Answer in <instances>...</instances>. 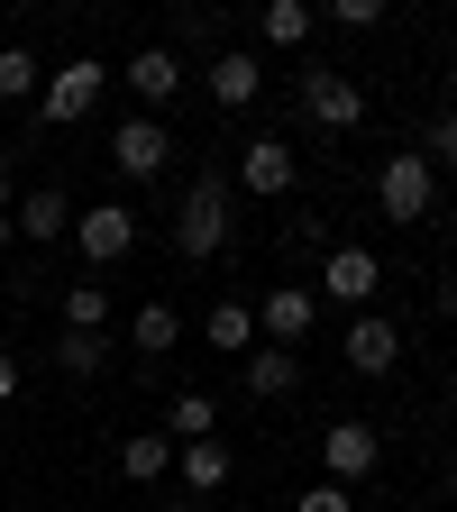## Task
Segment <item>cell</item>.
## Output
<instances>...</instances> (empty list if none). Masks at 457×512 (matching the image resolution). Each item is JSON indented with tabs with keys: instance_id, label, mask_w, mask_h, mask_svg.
Returning a JSON list of instances; mask_svg holds the SVG:
<instances>
[{
	"instance_id": "cell-1",
	"label": "cell",
	"mask_w": 457,
	"mask_h": 512,
	"mask_svg": "<svg viewBox=\"0 0 457 512\" xmlns=\"http://www.w3.org/2000/svg\"><path fill=\"white\" fill-rule=\"evenodd\" d=\"M375 211L403 220V229H421V220L439 211V165H430L421 147H394V156H384V174H375Z\"/></svg>"
},
{
	"instance_id": "cell-2",
	"label": "cell",
	"mask_w": 457,
	"mask_h": 512,
	"mask_svg": "<svg viewBox=\"0 0 457 512\" xmlns=\"http://www.w3.org/2000/svg\"><path fill=\"white\" fill-rule=\"evenodd\" d=\"M220 247H229V183L220 174H192L183 183V211H174V256L202 266V256H220Z\"/></svg>"
},
{
	"instance_id": "cell-3",
	"label": "cell",
	"mask_w": 457,
	"mask_h": 512,
	"mask_svg": "<svg viewBox=\"0 0 457 512\" xmlns=\"http://www.w3.org/2000/svg\"><path fill=\"white\" fill-rule=\"evenodd\" d=\"M101 83H110V64H101V55L55 64V74H46V92H37V119H46V128H74V119H92Z\"/></svg>"
},
{
	"instance_id": "cell-4",
	"label": "cell",
	"mask_w": 457,
	"mask_h": 512,
	"mask_svg": "<svg viewBox=\"0 0 457 512\" xmlns=\"http://www.w3.org/2000/svg\"><path fill=\"white\" fill-rule=\"evenodd\" d=\"M110 165H119L128 183H156V174L174 165V138H165V119H147V110H138V119H119V128H110Z\"/></svg>"
},
{
	"instance_id": "cell-5",
	"label": "cell",
	"mask_w": 457,
	"mask_h": 512,
	"mask_svg": "<svg viewBox=\"0 0 457 512\" xmlns=\"http://www.w3.org/2000/svg\"><path fill=\"white\" fill-rule=\"evenodd\" d=\"M74 247H83V266H119V256L138 247V211H128V202H92V211H74Z\"/></svg>"
},
{
	"instance_id": "cell-6",
	"label": "cell",
	"mask_w": 457,
	"mask_h": 512,
	"mask_svg": "<svg viewBox=\"0 0 457 512\" xmlns=\"http://www.w3.org/2000/svg\"><path fill=\"white\" fill-rule=\"evenodd\" d=\"M302 110H311L320 128H357V119H366V83L339 74V64H311V74H302Z\"/></svg>"
},
{
	"instance_id": "cell-7",
	"label": "cell",
	"mask_w": 457,
	"mask_h": 512,
	"mask_svg": "<svg viewBox=\"0 0 457 512\" xmlns=\"http://www.w3.org/2000/svg\"><path fill=\"white\" fill-rule=\"evenodd\" d=\"M375 284H384L375 247H330V256H320V302H357V311H375Z\"/></svg>"
},
{
	"instance_id": "cell-8",
	"label": "cell",
	"mask_w": 457,
	"mask_h": 512,
	"mask_svg": "<svg viewBox=\"0 0 457 512\" xmlns=\"http://www.w3.org/2000/svg\"><path fill=\"white\" fill-rule=\"evenodd\" d=\"M375 458H384V439L366 421H330V430H320V467H330V485H366Z\"/></svg>"
},
{
	"instance_id": "cell-9",
	"label": "cell",
	"mask_w": 457,
	"mask_h": 512,
	"mask_svg": "<svg viewBox=\"0 0 457 512\" xmlns=\"http://www.w3.org/2000/svg\"><path fill=\"white\" fill-rule=\"evenodd\" d=\"M238 183H247V192H266V202H284V192L302 183L293 138H247V147H238Z\"/></svg>"
},
{
	"instance_id": "cell-10",
	"label": "cell",
	"mask_w": 457,
	"mask_h": 512,
	"mask_svg": "<svg viewBox=\"0 0 457 512\" xmlns=\"http://www.w3.org/2000/svg\"><path fill=\"white\" fill-rule=\"evenodd\" d=\"M110 83H128V92L147 101V119H156V110H165V101L183 92V55H174V46H138V55H128Z\"/></svg>"
},
{
	"instance_id": "cell-11",
	"label": "cell",
	"mask_w": 457,
	"mask_h": 512,
	"mask_svg": "<svg viewBox=\"0 0 457 512\" xmlns=\"http://www.w3.org/2000/svg\"><path fill=\"white\" fill-rule=\"evenodd\" d=\"M339 357H348L357 375H394V366H403V330H394L384 311H357L348 339H339Z\"/></svg>"
},
{
	"instance_id": "cell-12",
	"label": "cell",
	"mask_w": 457,
	"mask_h": 512,
	"mask_svg": "<svg viewBox=\"0 0 457 512\" xmlns=\"http://www.w3.org/2000/svg\"><path fill=\"white\" fill-rule=\"evenodd\" d=\"M311 320H320V293L284 284V293L256 302V339H266V348H302V339H311Z\"/></svg>"
},
{
	"instance_id": "cell-13",
	"label": "cell",
	"mask_w": 457,
	"mask_h": 512,
	"mask_svg": "<svg viewBox=\"0 0 457 512\" xmlns=\"http://www.w3.org/2000/svg\"><path fill=\"white\" fill-rule=\"evenodd\" d=\"M256 92H266V64H256L247 46H220V55H211V101H220V110H247Z\"/></svg>"
},
{
	"instance_id": "cell-14",
	"label": "cell",
	"mask_w": 457,
	"mask_h": 512,
	"mask_svg": "<svg viewBox=\"0 0 457 512\" xmlns=\"http://www.w3.org/2000/svg\"><path fill=\"white\" fill-rule=\"evenodd\" d=\"M10 229H19V238H37V247H46V238H74V202H64L55 183H37V192H19Z\"/></svg>"
},
{
	"instance_id": "cell-15",
	"label": "cell",
	"mask_w": 457,
	"mask_h": 512,
	"mask_svg": "<svg viewBox=\"0 0 457 512\" xmlns=\"http://www.w3.org/2000/svg\"><path fill=\"white\" fill-rule=\"evenodd\" d=\"M238 366H247V394H256V403H284V394H293V384H302V366H293V348H266V339H256V348H247Z\"/></svg>"
},
{
	"instance_id": "cell-16",
	"label": "cell",
	"mask_w": 457,
	"mask_h": 512,
	"mask_svg": "<svg viewBox=\"0 0 457 512\" xmlns=\"http://www.w3.org/2000/svg\"><path fill=\"white\" fill-rule=\"evenodd\" d=\"M174 467H183V485H192V494H220L238 458H229V439H183V448H174Z\"/></svg>"
},
{
	"instance_id": "cell-17",
	"label": "cell",
	"mask_w": 457,
	"mask_h": 512,
	"mask_svg": "<svg viewBox=\"0 0 457 512\" xmlns=\"http://www.w3.org/2000/svg\"><path fill=\"white\" fill-rule=\"evenodd\" d=\"M174 339H183L174 302H138V311H128V348H138V357H174Z\"/></svg>"
},
{
	"instance_id": "cell-18",
	"label": "cell",
	"mask_w": 457,
	"mask_h": 512,
	"mask_svg": "<svg viewBox=\"0 0 457 512\" xmlns=\"http://www.w3.org/2000/svg\"><path fill=\"white\" fill-rule=\"evenodd\" d=\"M202 339H211L220 357H247V348H256V302H211Z\"/></svg>"
},
{
	"instance_id": "cell-19",
	"label": "cell",
	"mask_w": 457,
	"mask_h": 512,
	"mask_svg": "<svg viewBox=\"0 0 457 512\" xmlns=\"http://www.w3.org/2000/svg\"><path fill=\"white\" fill-rule=\"evenodd\" d=\"M119 476H128V485H156V476H174V439H165V430H147V439H119Z\"/></svg>"
},
{
	"instance_id": "cell-20",
	"label": "cell",
	"mask_w": 457,
	"mask_h": 512,
	"mask_svg": "<svg viewBox=\"0 0 457 512\" xmlns=\"http://www.w3.org/2000/svg\"><path fill=\"white\" fill-rule=\"evenodd\" d=\"M311 28H320L311 0H266V10H256V37H266V46H302Z\"/></svg>"
},
{
	"instance_id": "cell-21",
	"label": "cell",
	"mask_w": 457,
	"mask_h": 512,
	"mask_svg": "<svg viewBox=\"0 0 457 512\" xmlns=\"http://www.w3.org/2000/svg\"><path fill=\"white\" fill-rule=\"evenodd\" d=\"M165 439H174V448H183V439H220V403H211V394H174Z\"/></svg>"
},
{
	"instance_id": "cell-22",
	"label": "cell",
	"mask_w": 457,
	"mask_h": 512,
	"mask_svg": "<svg viewBox=\"0 0 457 512\" xmlns=\"http://www.w3.org/2000/svg\"><path fill=\"white\" fill-rule=\"evenodd\" d=\"M46 92V64L28 46H0V101H37Z\"/></svg>"
},
{
	"instance_id": "cell-23",
	"label": "cell",
	"mask_w": 457,
	"mask_h": 512,
	"mask_svg": "<svg viewBox=\"0 0 457 512\" xmlns=\"http://www.w3.org/2000/svg\"><path fill=\"white\" fill-rule=\"evenodd\" d=\"M55 366H64V375H101V366H110V339L64 330V339H55Z\"/></svg>"
},
{
	"instance_id": "cell-24",
	"label": "cell",
	"mask_w": 457,
	"mask_h": 512,
	"mask_svg": "<svg viewBox=\"0 0 457 512\" xmlns=\"http://www.w3.org/2000/svg\"><path fill=\"white\" fill-rule=\"evenodd\" d=\"M64 330H92V339H101V330H110V293H101V284H74V293H64Z\"/></svg>"
},
{
	"instance_id": "cell-25",
	"label": "cell",
	"mask_w": 457,
	"mask_h": 512,
	"mask_svg": "<svg viewBox=\"0 0 457 512\" xmlns=\"http://www.w3.org/2000/svg\"><path fill=\"white\" fill-rule=\"evenodd\" d=\"M421 156H430V165H457V110H439V119L421 128Z\"/></svg>"
},
{
	"instance_id": "cell-26",
	"label": "cell",
	"mask_w": 457,
	"mask_h": 512,
	"mask_svg": "<svg viewBox=\"0 0 457 512\" xmlns=\"http://www.w3.org/2000/svg\"><path fill=\"white\" fill-rule=\"evenodd\" d=\"M293 512H357V503H348V485L320 476V485H302V494H293Z\"/></svg>"
},
{
	"instance_id": "cell-27",
	"label": "cell",
	"mask_w": 457,
	"mask_h": 512,
	"mask_svg": "<svg viewBox=\"0 0 457 512\" xmlns=\"http://www.w3.org/2000/svg\"><path fill=\"white\" fill-rule=\"evenodd\" d=\"M339 28H384V0H330Z\"/></svg>"
},
{
	"instance_id": "cell-28",
	"label": "cell",
	"mask_w": 457,
	"mask_h": 512,
	"mask_svg": "<svg viewBox=\"0 0 457 512\" xmlns=\"http://www.w3.org/2000/svg\"><path fill=\"white\" fill-rule=\"evenodd\" d=\"M10 211H19V192H10V165H0V238H19V229H10Z\"/></svg>"
},
{
	"instance_id": "cell-29",
	"label": "cell",
	"mask_w": 457,
	"mask_h": 512,
	"mask_svg": "<svg viewBox=\"0 0 457 512\" xmlns=\"http://www.w3.org/2000/svg\"><path fill=\"white\" fill-rule=\"evenodd\" d=\"M10 394H19V366H10V357H0V403H10Z\"/></svg>"
},
{
	"instance_id": "cell-30",
	"label": "cell",
	"mask_w": 457,
	"mask_h": 512,
	"mask_svg": "<svg viewBox=\"0 0 457 512\" xmlns=\"http://www.w3.org/2000/svg\"><path fill=\"white\" fill-rule=\"evenodd\" d=\"M439 485H448V494H457V458H448V467H439Z\"/></svg>"
},
{
	"instance_id": "cell-31",
	"label": "cell",
	"mask_w": 457,
	"mask_h": 512,
	"mask_svg": "<svg viewBox=\"0 0 457 512\" xmlns=\"http://www.w3.org/2000/svg\"><path fill=\"white\" fill-rule=\"evenodd\" d=\"M448 412H457V394H448Z\"/></svg>"
}]
</instances>
